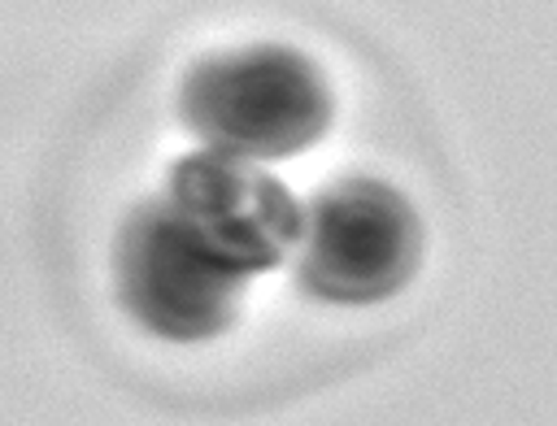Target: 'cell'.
<instances>
[{
    "label": "cell",
    "mask_w": 557,
    "mask_h": 426,
    "mask_svg": "<svg viewBox=\"0 0 557 426\" xmlns=\"http://www.w3.org/2000/svg\"><path fill=\"white\" fill-rule=\"evenodd\" d=\"M178 117L213 152L274 161L322 139L331 91L309 57L265 43L196 61L178 91Z\"/></svg>",
    "instance_id": "1"
},
{
    "label": "cell",
    "mask_w": 557,
    "mask_h": 426,
    "mask_svg": "<svg viewBox=\"0 0 557 426\" xmlns=\"http://www.w3.org/2000/svg\"><path fill=\"white\" fill-rule=\"evenodd\" d=\"M422 256V226L413 204L361 174L335 178L300 213L296 278L309 296L331 304H374L396 296Z\"/></svg>",
    "instance_id": "2"
},
{
    "label": "cell",
    "mask_w": 557,
    "mask_h": 426,
    "mask_svg": "<svg viewBox=\"0 0 557 426\" xmlns=\"http://www.w3.org/2000/svg\"><path fill=\"white\" fill-rule=\"evenodd\" d=\"M117 296L126 313L161 339H209L231 326L244 270L218 261L170 200L139 204L113 248Z\"/></svg>",
    "instance_id": "3"
},
{
    "label": "cell",
    "mask_w": 557,
    "mask_h": 426,
    "mask_svg": "<svg viewBox=\"0 0 557 426\" xmlns=\"http://www.w3.org/2000/svg\"><path fill=\"white\" fill-rule=\"evenodd\" d=\"M170 204L218 261L244 274L274 270L300 243V204L244 156L213 148L183 156L170 170Z\"/></svg>",
    "instance_id": "4"
}]
</instances>
